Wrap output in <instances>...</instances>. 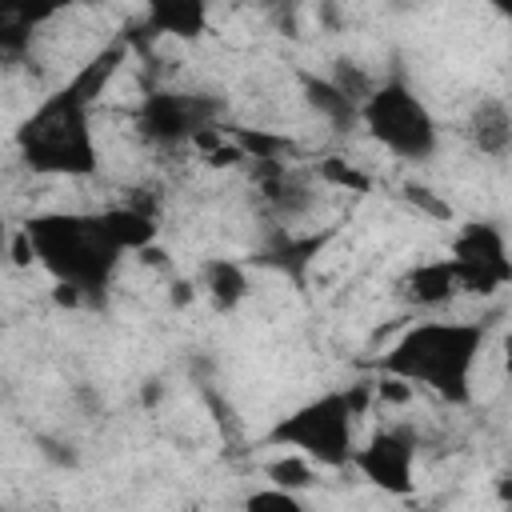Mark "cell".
I'll use <instances>...</instances> for the list:
<instances>
[{"label":"cell","instance_id":"1","mask_svg":"<svg viewBox=\"0 0 512 512\" xmlns=\"http://www.w3.org/2000/svg\"><path fill=\"white\" fill-rule=\"evenodd\" d=\"M24 244L68 304L100 300L124 256L104 212H40L24 224Z\"/></svg>","mask_w":512,"mask_h":512},{"label":"cell","instance_id":"2","mask_svg":"<svg viewBox=\"0 0 512 512\" xmlns=\"http://www.w3.org/2000/svg\"><path fill=\"white\" fill-rule=\"evenodd\" d=\"M484 352V324L472 320H424L412 324L384 356V376L436 392L448 404L472 400V372Z\"/></svg>","mask_w":512,"mask_h":512},{"label":"cell","instance_id":"3","mask_svg":"<svg viewBox=\"0 0 512 512\" xmlns=\"http://www.w3.org/2000/svg\"><path fill=\"white\" fill-rule=\"evenodd\" d=\"M20 160L40 176H92L100 148L92 136V100L68 80L48 92L16 128Z\"/></svg>","mask_w":512,"mask_h":512},{"label":"cell","instance_id":"4","mask_svg":"<svg viewBox=\"0 0 512 512\" xmlns=\"http://www.w3.org/2000/svg\"><path fill=\"white\" fill-rule=\"evenodd\" d=\"M368 400V388H336L316 400H304L268 428V444L304 456L320 468H344L356 448V416Z\"/></svg>","mask_w":512,"mask_h":512},{"label":"cell","instance_id":"5","mask_svg":"<svg viewBox=\"0 0 512 512\" xmlns=\"http://www.w3.org/2000/svg\"><path fill=\"white\" fill-rule=\"evenodd\" d=\"M360 124L384 152L408 164H424L440 148L436 116L404 76H388L368 92V100L360 104Z\"/></svg>","mask_w":512,"mask_h":512},{"label":"cell","instance_id":"6","mask_svg":"<svg viewBox=\"0 0 512 512\" xmlns=\"http://www.w3.org/2000/svg\"><path fill=\"white\" fill-rule=\"evenodd\" d=\"M224 120V100L212 92H184V88H156L136 108V136L160 152L204 144L216 124Z\"/></svg>","mask_w":512,"mask_h":512},{"label":"cell","instance_id":"7","mask_svg":"<svg viewBox=\"0 0 512 512\" xmlns=\"http://www.w3.org/2000/svg\"><path fill=\"white\" fill-rule=\"evenodd\" d=\"M452 272L456 288L472 296H492L512 280V256L504 228L492 220H468L452 240Z\"/></svg>","mask_w":512,"mask_h":512},{"label":"cell","instance_id":"8","mask_svg":"<svg viewBox=\"0 0 512 512\" xmlns=\"http://www.w3.org/2000/svg\"><path fill=\"white\" fill-rule=\"evenodd\" d=\"M348 464L388 496H412L416 488V440L400 428L372 432L364 448H352Z\"/></svg>","mask_w":512,"mask_h":512},{"label":"cell","instance_id":"9","mask_svg":"<svg viewBox=\"0 0 512 512\" xmlns=\"http://www.w3.org/2000/svg\"><path fill=\"white\" fill-rule=\"evenodd\" d=\"M256 184H260V200H264L268 216L280 220V224L304 220L312 212V204H316V184L300 168H292L288 160L256 164Z\"/></svg>","mask_w":512,"mask_h":512},{"label":"cell","instance_id":"10","mask_svg":"<svg viewBox=\"0 0 512 512\" xmlns=\"http://www.w3.org/2000/svg\"><path fill=\"white\" fill-rule=\"evenodd\" d=\"M464 136L488 160H504L512 152V112L500 96H480L464 120Z\"/></svg>","mask_w":512,"mask_h":512},{"label":"cell","instance_id":"11","mask_svg":"<svg viewBox=\"0 0 512 512\" xmlns=\"http://www.w3.org/2000/svg\"><path fill=\"white\" fill-rule=\"evenodd\" d=\"M400 296H404L408 304H416V308H444L448 300H456L460 288H456L452 260H448V256H444V260H424V264H416L412 272H404Z\"/></svg>","mask_w":512,"mask_h":512},{"label":"cell","instance_id":"12","mask_svg":"<svg viewBox=\"0 0 512 512\" xmlns=\"http://www.w3.org/2000/svg\"><path fill=\"white\" fill-rule=\"evenodd\" d=\"M56 8H32V4H0V68H12L28 56L32 36L40 24H48Z\"/></svg>","mask_w":512,"mask_h":512},{"label":"cell","instance_id":"13","mask_svg":"<svg viewBox=\"0 0 512 512\" xmlns=\"http://www.w3.org/2000/svg\"><path fill=\"white\" fill-rule=\"evenodd\" d=\"M300 88H304V104H308L332 132H352V128L360 124V104L348 100L328 76L304 72V76H300Z\"/></svg>","mask_w":512,"mask_h":512},{"label":"cell","instance_id":"14","mask_svg":"<svg viewBox=\"0 0 512 512\" xmlns=\"http://www.w3.org/2000/svg\"><path fill=\"white\" fill-rule=\"evenodd\" d=\"M320 244H324V236H296V232L280 228V232H272L264 240V248L256 252V260L268 264V268H276V272H284V276H292V280H304V268L320 252Z\"/></svg>","mask_w":512,"mask_h":512},{"label":"cell","instance_id":"15","mask_svg":"<svg viewBox=\"0 0 512 512\" xmlns=\"http://www.w3.org/2000/svg\"><path fill=\"white\" fill-rule=\"evenodd\" d=\"M200 288H204V296L212 300L216 312H232L248 296V272H244V264L216 256L200 268Z\"/></svg>","mask_w":512,"mask_h":512},{"label":"cell","instance_id":"16","mask_svg":"<svg viewBox=\"0 0 512 512\" xmlns=\"http://www.w3.org/2000/svg\"><path fill=\"white\" fill-rule=\"evenodd\" d=\"M144 20H148V32H152V36H180V40H192V36L204 32L208 8L196 4V0H164V4H152Z\"/></svg>","mask_w":512,"mask_h":512},{"label":"cell","instance_id":"17","mask_svg":"<svg viewBox=\"0 0 512 512\" xmlns=\"http://www.w3.org/2000/svg\"><path fill=\"white\" fill-rule=\"evenodd\" d=\"M264 476L272 480V488H284V492H300V488H308V484L316 480L312 464H308L304 456H296V452L276 456V460L264 468Z\"/></svg>","mask_w":512,"mask_h":512},{"label":"cell","instance_id":"18","mask_svg":"<svg viewBox=\"0 0 512 512\" xmlns=\"http://www.w3.org/2000/svg\"><path fill=\"white\" fill-rule=\"evenodd\" d=\"M328 80H332L348 100H356V104H364V100H368V92L376 88V80H372L360 64H352V60H336V64H332V72H328Z\"/></svg>","mask_w":512,"mask_h":512},{"label":"cell","instance_id":"19","mask_svg":"<svg viewBox=\"0 0 512 512\" xmlns=\"http://www.w3.org/2000/svg\"><path fill=\"white\" fill-rule=\"evenodd\" d=\"M244 512H308V504L300 500V492H284L268 484L244 496Z\"/></svg>","mask_w":512,"mask_h":512},{"label":"cell","instance_id":"20","mask_svg":"<svg viewBox=\"0 0 512 512\" xmlns=\"http://www.w3.org/2000/svg\"><path fill=\"white\" fill-rule=\"evenodd\" d=\"M36 444H40V456L44 460H52L56 468H76V448L68 444V440H60V436H36Z\"/></svg>","mask_w":512,"mask_h":512},{"label":"cell","instance_id":"21","mask_svg":"<svg viewBox=\"0 0 512 512\" xmlns=\"http://www.w3.org/2000/svg\"><path fill=\"white\" fill-rule=\"evenodd\" d=\"M320 176L324 180H332V184H348V188H368V180L356 172V168H348L344 160H324L320 164Z\"/></svg>","mask_w":512,"mask_h":512},{"label":"cell","instance_id":"22","mask_svg":"<svg viewBox=\"0 0 512 512\" xmlns=\"http://www.w3.org/2000/svg\"><path fill=\"white\" fill-rule=\"evenodd\" d=\"M404 192H408V200H412V204H420V208H428V212H436V216H448V204L432 200V196H428V188H416V184H412V188H404Z\"/></svg>","mask_w":512,"mask_h":512},{"label":"cell","instance_id":"23","mask_svg":"<svg viewBox=\"0 0 512 512\" xmlns=\"http://www.w3.org/2000/svg\"><path fill=\"white\" fill-rule=\"evenodd\" d=\"M8 248V224H4V216H0V252Z\"/></svg>","mask_w":512,"mask_h":512},{"label":"cell","instance_id":"24","mask_svg":"<svg viewBox=\"0 0 512 512\" xmlns=\"http://www.w3.org/2000/svg\"><path fill=\"white\" fill-rule=\"evenodd\" d=\"M4 392H8V388H4V376H0V404H4Z\"/></svg>","mask_w":512,"mask_h":512},{"label":"cell","instance_id":"25","mask_svg":"<svg viewBox=\"0 0 512 512\" xmlns=\"http://www.w3.org/2000/svg\"><path fill=\"white\" fill-rule=\"evenodd\" d=\"M0 512H20V508H4V504H0Z\"/></svg>","mask_w":512,"mask_h":512}]
</instances>
